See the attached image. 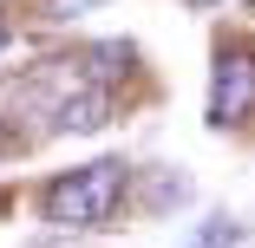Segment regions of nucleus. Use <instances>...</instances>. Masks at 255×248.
<instances>
[{"mask_svg":"<svg viewBox=\"0 0 255 248\" xmlns=\"http://www.w3.org/2000/svg\"><path fill=\"white\" fill-rule=\"evenodd\" d=\"M249 111H255V53L223 46V53H216V79H210V124L229 131Z\"/></svg>","mask_w":255,"mask_h":248,"instance_id":"2","label":"nucleus"},{"mask_svg":"<svg viewBox=\"0 0 255 248\" xmlns=\"http://www.w3.org/2000/svg\"><path fill=\"white\" fill-rule=\"evenodd\" d=\"M0 157H7V131H0Z\"/></svg>","mask_w":255,"mask_h":248,"instance_id":"4","label":"nucleus"},{"mask_svg":"<svg viewBox=\"0 0 255 248\" xmlns=\"http://www.w3.org/2000/svg\"><path fill=\"white\" fill-rule=\"evenodd\" d=\"M0 46H7V20H0Z\"/></svg>","mask_w":255,"mask_h":248,"instance_id":"6","label":"nucleus"},{"mask_svg":"<svg viewBox=\"0 0 255 248\" xmlns=\"http://www.w3.org/2000/svg\"><path fill=\"white\" fill-rule=\"evenodd\" d=\"M190 7H216V0H190Z\"/></svg>","mask_w":255,"mask_h":248,"instance_id":"5","label":"nucleus"},{"mask_svg":"<svg viewBox=\"0 0 255 248\" xmlns=\"http://www.w3.org/2000/svg\"><path fill=\"white\" fill-rule=\"evenodd\" d=\"M105 118H112L105 85H79V79H72V91L53 105V131H98Z\"/></svg>","mask_w":255,"mask_h":248,"instance_id":"3","label":"nucleus"},{"mask_svg":"<svg viewBox=\"0 0 255 248\" xmlns=\"http://www.w3.org/2000/svg\"><path fill=\"white\" fill-rule=\"evenodd\" d=\"M249 13H255V0H249Z\"/></svg>","mask_w":255,"mask_h":248,"instance_id":"7","label":"nucleus"},{"mask_svg":"<svg viewBox=\"0 0 255 248\" xmlns=\"http://www.w3.org/2000/svg\"><path fill=\"white\" fill-rule=\"evenodd\" d=\"M125 176H131V170H125L118 157L85 164V170H66V176H53V183H46L39 209H46V222H59V229H105V222L118 216Z\"/></svg>","mask_w":255,"mask_h":248,"instance_id":"1","label":"nucleus"}]
</instances>
